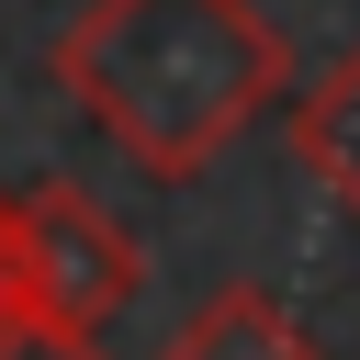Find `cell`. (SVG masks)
Masks as SVG:
<instances>
[{
    "label": "cell",
    "instance_id": "6da1fadb",
    "mask_svg": "<svg viewBox=\"0 0 360 360\" xmlns=\"http://www.w3.org/2000/svg\"><path fill=\"white\" fill-rule=\"evenodd\" d=\"M56 90L135 169L191 180L292 101V45L259 0H90L56 34Z\"/></svg>",
    "mask_w": 360,
    "mask_h": 360
},
{
    "label": "cell",
    "instance_id": "7a4b0ae2",
    "mask_svg": "<svg viewBox=\"0 0 360 360\" xmlns=\"http://www.w3.org/2000/svg\"><path fill=\"white\" fill-rule=\"evenodd\" d=\"M0 225H11V315H34V326L101 338V326L135 304V281H146L135 236H124L79 180L0 191Z\"/></svg>",
    "mask_w": 360,
    "mask_h": 360
},
{
    "label": "cell",
    "instance_id": "3957f363",
    "mask_svg": "<svg viewBox=\"0 0 360 360\" xmlns=\"http://www.w3.org/2000/svg\"><path fill=\"white\" fill-rule=\"evenodd\" d=\"M158 360H315V338L281 315V292L225 281V292H202V304L180 315V338H169Z\"/></svg>",
    "mask_w": 360,
    "mask_h": 360
},
{
    "label": "cell",
    "instance_id": "277c9868",
    "mask_svg": "<svg viewBox=\"0 0 360 360\" xmlns=\"http://www.w3.org/2000/svg\"><path fill=\"white\" fill-rule=\"evenodd\" d=\"M281 124H292V158L315 169V191H338V202L360 214V45H349L304 101H281Z\"/></svg>",
    "mask_w": 360,
    "mask_h": 360
},
{
    "label": "cell",
    "instance_id": "5b68a950",
    "mask_svg": "<svg viewBox=\"0 0 360 360\" xmlns=\"http://www.w3.org/2000/svg\"><path fill=\"white\" fill-rule=\"evenodd\" d=\"M0 360H101V338H68V326H34V315H0Z\"/></svg>",
    "mask_w": 360,
    "mask_h": 360
},
{
    "label": "cell",
    "instance_id": "8992f818",
    "mask_svg": "<svg viewBox=\"0 0 360 360\" xmlns=\"http://www.w3.org/2000/svg\"><path fill=\"white\" fill-rule=\"evenodd\" d=\"M0 315H11V225H0Z\"/></svg>",
    "mask_w": 360,
    "mask_h": 360
}]
</instances>
